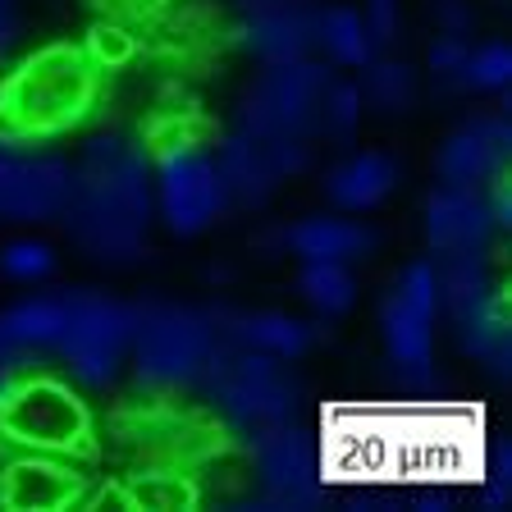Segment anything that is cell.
I'll return each instance as SVG.
<instances>
[{
	"label": "cell",
	"instance_id": "44dd1931",
	"mask_svg": "<svg viewBox=\"0 0 512 512\" xmlns=\"http://www.w3.org/2000/svg\"><path fill=\"white\" fill-rule=\"evenodd\" d=\"M64 316H69L64 298H23L10 311H0V325L19 352H46L60 343Z\"/></svg>",
	"mask_w": 512,
	"mask_h": 512
},
{
	"label": "cell",
	"instance_id": "d6986e66",
	"mask_svg": "<svg viewBox=\"0 0 512 512\" xmlns=\"http://www.w3.org/2000/svg\"><path fill=\"white\" fill-rule=\"evenodd\" d=\"M215 165H220V174H224L229 202H252V206H261L270 192H275V183H279L275 160H270V151L261 147L252 133H238V138L224 142L220 156H215Z\"/></svg>",
	"mask_w": 512,
	"mask_h": 512
},
{
	"label": "cell",
	"instance_id": "52a82bcc",
	"mask_svg": "<svg viewBox=\"0 0 512 512\" xmlns=\"http://www.w3.org/2000/svg\"><path fill=\"white\" fill-rule=\"evenodd\" d=\"M64 307H69V316H64V334L55 352L69 362L78 384L101 389L115 380L128 343H133V307L96 298V293H69Z\"/></svg>",
	"mask_w": 512,
	"mask_h": 512
},
{
	"label": "cell",
	"instance_id": "d6a6232c",
	"mask_svg": "<svg viewBox=\"0 0 512 512\" xmlns=\"http://www.w3.org/2000/svg\"><path fill=\"white\" fill-rule=\"evenodd\" d=\"M439 23H444V37H467L471 32V14L462 10V0H439Z\"/></svg>",
	"mask_w": 512,
	"mask_h": 512
},
{
	"label": "cell",
	"instance_id": "277c9868",
	"mask_svg": "<svg viewBox=\"0 0 512 512\" xmlns=\"http://www.w3.org/2000/svg\"><path fill=\"white\" fill-rule=\"evenodd\" d=\"M334 69L316 60L270 64L243 101V133L261 142H307L320 133V106Z\"/></svg>",
	"mask_w": 512,
	"mask_h": 512
},
{
	"label": "cell",
	"instance_id": "cb8c5ba5",
	"mask_svg": "<svg viewBox=\"0 0 512 512\" xmlns=\"http://www.w3.org/2000/svg\"><path fill=\"white\" fill-rule=\"evenodd\" d=\"M362 106L380 110V115H407L416 106V74L403 60H366L362 64Z\"/></svg>",
	"mask_w": 512,
	"mask_h": 512
},
{
	"label": "cell",
	"instance_id": "e0dca14e",
	"mask_svg": "<svg viewBox=\"0 0 512 512\" xmlns=\"http://www.w3.org/2000/svg\"><path fill=\"white\" fill-rule=\"evenodd\" d=\"M284 247L298 261H362L380 247V234L366 224L334 220V215H311L284 234Z\"/></svg>",
	"mask_w": 512,
	"mask_h": 512
},
{
	"label": "cell",
	"instance_id": "484cf974",
	"mask_svg": "<svg viewBox=\"0 0 512 512\" xmlns=\"http://www.w3.org/2000/svg\"><path fill=\"white\" fill-rule=\"evenodd\" d=\"M357 124H362V92H357V83L334 78L325 92V106H320V133H330L339 147H348L357 138Z\"/></svg>",
	"mask_w": 512,
	"mask_h": 512
},
{
	"label": "cell",
	"instance_id": "7a4b0ae2",
	"mask_svg": "<svg viewBox=\"0 0 512 512\" xmlns=\"http://www.w3.org/2000/svg\"><path fill=\"white\" fill-rule=\"evenodd\" d=\"M101 69L74 42H51L0 78V142L32 147L74 133L96 106Z\"/></svg>",
	"mask_w": 512,
	"mask_h": 512
},
{
	"label": "cell",
	"instance_id": "603a6c76",
	"mask_svg": "<svg viewBox=\"0 0 512 512\" xmlns=\"http://www.w3.org/2000/svg\"><path fill=\"white\" fill-rule=\"evenodd\" d=\"M298 293L320 316H343L357 302V279H352L348 261H302Z\"/></svg>",
	"mask_w": 512,
	"mask_h": 512
},
{
	"label": "cell",
	"instance_id": "83f0119b",
	"mask_svg": "<svg viewBox=\"0 0 512 512\" xmlns=\"http://www.w3.org/2000/svg\"><path fill=\"white\" fill-rule=\"evenodd\" d=\"M512 78V51L503 42H490L480 51H467L458 87H476V92H503Z\"/></svg>",
	"mask_w": 512,
	"mask_h": 512
},
{
	"label": "cell",
	"instance_id": "d590c367",
	"mask_svg": "<svg viewBox=\"0 0 512 512\" xmlns=\"http://www.w3.org/2000/svg\"><path fill=\"white\" fill-rule=\"evenodd\" d=\"M14 375H19V371H14V366H0V394L10 389V380H14Z\"/></svg>",
	"mask_w": 512,
	"mask_h": 512
},
{
	"label": "cell",
	"instance_id": "5bb4252c",
	"mask_svg": "<svg viewBox=\"0 0 512 512\" xmlns=\"http://www.w3.org/2000/svg\"><path fill=\"white\" fill-rule=\"evenodd\" d=\"M256 471L266 480L270 503L307 508V503H316V494H320L316 453H311V444L302 439V430L284 426V421L261 430V439H256Z\"/></svg>",
	"mask_w": 512,
	"mask_h": 512
},
{
	"label": "cell",
	"instance_id": "d4e9b609",
	"mask_svg": "<svg viewBox=\"0 0 512 512\" xmlns=\"http://www.w3.org/2000/svg\"><path fill=\"white\" fill-rule=\"evenodd\" d=\"M124 485H128V494H133V508H192V503L202 499L197 485H192L179 467L133 471Z\"/></svg>",
	"mask_w": 512,
	"mask_h": 512
},
{
	"label": "cell",
	"instance_id": "ba28073f",
	"mask_svg": "<svg viewBox=\"0 0 512 512\" xmlns=\"http://www.w3.org/2000/svg\"><path fill=\"white\" fill-rule=\"evenodd\" d=\"M435 302V266L416 261V266L403 270V279L394 284V293L384 298L380 311L389 362L412 384H430V375H435V366H430V357H435Z\"/></svg>",
	"mask_w": 512,
	"mask_h": 512
},
{
	"label": "cell",
	"instance_id": "2e32d148",
	"mask_svg": "<svg viewBox=\"0 0 512 512\" xmlns=\"http://www.w3.org/2000/svg\"><path fill=\"white\" fill-rule=\"evenodd\" d=\"M316 14L302 0H275L266 10H252L247 23V46L266 64H288V60H307L316 46Z\"/></svg>",
	"mask_w": 512,
	"mask_h": 512
},
{
	"label": "cell",
	"instance_id": "4fadbf2b",
	"mask_svg": "<svg viewBox=\"0 0 512 512\" xmlns=\"http://www.w3.org/2000/svg\"><path fill=\"white\" fill-rule=\"evenodd\" d=\"M508 151H512V128L499 115H480L462 124L439 151V179L444 188H485L490 179L508 174Z\"/></svg>",
	"mask_w": 512,
	"mask_h": 512
},
{
	"label": "cell",
	"instance_id": "9c48e42d",
	"mask_svg": "<svg viewBox=\"0 0 512 512\" xmlns=\"http://www.w3.org/2000/svg\"><path fill=\"white\" fill-rule=\"evenodd\" d=\"M156 179H160V211H165V224L174 234H202L229 206V188H224L215 156H206L188 138L160 147Z\"/></svg>",
	"mask_w": 512,
	"mask_h": 512
},
{
	"label": "cell",
	"instance_id": "f546056e",
	"mask_svg": "<svg viewBox=\"0 0 512 512\" xmlns=\"http://www.w3.org/2000/svg\"><path fill=\"white\" fill-rule=\"evenodd\" d=\"M362 23H366V37H371V46L380 51V46H389L398 37V28H403V14H398V0H366L362 10Z\"/></svg>",
	"mask_w": 512,
	"mask_h": 512
},
{
	"label": "cell",
	"instance_id": "8992f818",
	"mask_svg": "<svg viewBox=\"0 0 512 512\" xmlns=\"http://www.w3.org/2000/svg\"><path fill=\"white\" fill-rule=\"evenodd\" d=\"M133 366L151 389H188L202 380L215 348L206 316L183 307H142L133 311Z\"/></svg>",
	"mask_w": 512,
	"mask_h": 512
},
{
	"label": "cell",
	"instance_id": "7402d4cb",
	"mask_svg": "<svg viewBox=\"0 0 512 512\" xmlns=\"http://www.w3.org/2000/svg\"><path fill=\"white\" fill-rule=\"evenodd\" d=\"M316 46L330 55V64H343V69H362L375 55L362 14L348 10V5H334V10L316 14Z\"/></svg>",
	"mask_w": 512,
	"mask_h": 512
},
{
	"label": "cell",
	"instance_id": "e575fe53",
	"mask_svg": "<svg viewBox=\"0 0 512 512\" xmlns=\"http://www.w3.org/2000/svg\"><path fill=\"white\" fill-rule=\"evenodd\" d=\"M10 42H14V19H10V10H0V55H5Z\"/></svg>",
	"mask_w": 512,
	"mask_h": 512
},
{
	"label": "cell",
	"instance_id": "f1b7e54d",
	"mask_svg": "<svg viewBox=\"0 0 512 512\" xmlns=\"http://www.w3.org/2000/svg\"><path fill=\"white\" fill-rule=\"evenodd\" d=\"M467 37H439L435 46H430V74H435V83L444 87H458L462 78V64H467Z\"/></svg>",
	"mask_w": 512,
	"mask_h": 512
},
{
	"label": "cell",
	"instance_id": "7c38bea8",
	"mask_svg": "<svg viewBox=\"0 0 512 512\" xmlns=\"http://www.w3.org/2000/svg\"><path fill=\"white\" fill-rule=\"evenodd\" d=\"M119 439L138 453L147 467H179V462L197 458L206 448V430L179 412L174 403H151V407H128L119 416Z\"/></svg>",
	"mask_w": 512,
	"mask_h": 512
},
{
	"label": "cell",
	"instance_id": "8d00e7d4",
	"mask_svg": "<svg viewBox=\"0 0 512 512\" xmlns=\"http://www.w3.org/2000/svg\"><path fill=\"white\" fill-rule=\"evenodd\" d=\"M0 10H10V0H0Z\"/></svg>",
	"mask_w": 512,
	"mask_h": 512
},
{
	"label": "cell",
	"instance_id": "1f68e13d",
	"mask_svg": "<svg viewBox=\"0 0 512 512\" xmlns=\"http://www.w3.org/2000/svg\"><path fill=\"white\" fill-rule=\"evenodd\" d=\"M92 5L115 23H151L156 14L170 10V0H92Z\"/></svg>",
	"mask_w": 512,
	"mask_h": 512
},
{
	"label": "cell",
	"instance_id": "8fae6325",
	"mask_svg": "<svg viewBox=\"0 0 512 512\" xmlns=\"http://www.w3.org/2000/svg\"><path fill=\"white\" fill-rule=\"evenodd\" d=\"M92 494V480L74 467V458H55V453H28L10 458L0 467V508L14 512H60L83 508Z\"/></svg>",
	"mask_w": 512,
	"mask_h": 512
},
{
	"label": "cell",
	"instance_id": "30bf717a",
	"mask_svg": "<svg viewBox=\"0 0 512 512\" xmlns=\"http://www.w3.org/2000/svg\"><path fill=\"white\" fill-rule=\"evenodd\" d=\"M74 170L55 156H23L19 147L0 142V220L42 224L55 220L69 202Z\"/></svg>",
	"mask_w": 512,
	"mask_h": 512
},
{
	"label": "cell",
	"instance_id": "4316f807",
	"mask_svg": "<svg viewBox=\"0 0 512 512\" xmlns=\"http://www.w3.org/2000/svg\"><path fill=\"white\" fill-rule=\"evenodd\" d=\"M55 270V252L42 238H14V243L0 247V275L14 279V284H32V279H46Z\"/></svg>",
	"mask_w": 512,
	"mask_h": 512
},
{
	"label": "cell",
	"instance_id": "ac0fdd59",
	"mask_svg": "<svg viewBox=\"0 0 512 512\" xmlns=\"http://www.w3.org/2000/svg\"><path fill=\"white\" fill-rule=\"evenodd\" d=\"M398 183V165L394 156L384 151H357L343 165H334L330 179H325V197H330L339 211H371L380 206Z\"/></svg>",
	"mask_w": 512,
	"mask_h": 512
},
{
	"label": "cell",
	"instance_id": "9a60e30c",
	"mask_svg": "<svg viewBox=\"0 0 512 512\" xmlns=\"http://www.w3.org/2000/svg\"><path fill=\"white\" fill-rule=\"evenodd\" d=\"M494 215L485 192L476 188H439L426 206V234L439 256H485L494 238Z\"/></svg>",
	"mask_w": 512,
	"mask_h": 512
},
{
	"label": "cell",
	"instance_id": "5b68a950",
	"mask_svg": "<svg viewBox=\"0 0 512 512\" xmlns=\"http://www.w3.org/2000/svg\"><path fill=\"white\" fill-rule=\"evenodd\" d=\"M197 384L211 389V398L238 426H275V421H288V412L298 403V380H293L288 362L256 348L224 352L215 343Z\"/></svg>",
	"mask_w": 512,
	"mask_h": 512
},
{
	"label": "cell",
	"instance_id": "836d02e7",
	"mask_svg": "<svg viewBox=\"0 0 512 512\" xmlns=\"http://www.w3.org/2000/svg\"><path fill=\"white\" fill-rule=\"evenodd\" d=\"M19 357H23V352L19 348H14V343H10V334H5V325H0V366H14V371H19Z\"/></svg>",
	"mask_w": 512,
	"mask_h": 512
},
{
	"label": "cell",
	"instance_id": "4dcf8cb0",
	"mask_svg": "<svg viewBox=\"0 0 512 512\" xmlns=\"http://www.w3.org/2000/svg\"><path fill=\"white\" fill-rule=\"evenodd\" d=\"M83 51L96 60V69H110V64H119L128 51H133V42H128V32H124V28H96V32H92V42H87Z\"/></svg>",
	"mask_w": 512,
	"mask_h": 512
},
{
	"label": "cell",
	"instance_id": "6da1fadb",
	"mask_svg": "<svg viewBox=\"0 0 512 512\" xmlns=\"http://www.w3.org/2000/svg\"><path fill=\"white\" fill-rule=\"evenodd\" d=\"M60 215L96 261H133L151 220L147 160L119 138H96L69 179V202Z\"/></svg>",
	"mask_w": 512,
	"mask_h": 512
},
{
	"label": "cell",
	"instance_id": "3957f363",
	"mask_svg": "<svg viewBox=\"0 0 512 512\" xmlns=\"http://www.w3.org/2000/svg\"><path fill=\"white\" fill-rule=\"evenodd\" d=\"M0 439L28 453L87 458L92 453V412L55 375H14L0 394Z\"/></svg>",
	"mask_w": 512,
	"mask_h": 512
},
{
	"label": "cell",
	"instance_id": "ffe728a7",
	"mask_svg": "<svg viewBox=\"0 0 512 512\" xmlns=\"http://www.w3.org/2000/svg\"><path fill=\"white\" fill-rule=\"evenodd\" d=\"M234 339L243 348L256 352H270V357H284V362H298L302 352L316 343L307 320L288 316V311H252V316H238L234 320Z\"/></svg>",
	"mask_w": 512,
	"mask_h": 512
}]
</instances>
